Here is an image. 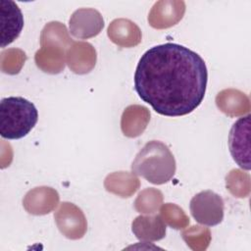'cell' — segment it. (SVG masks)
<instances>
[{
    "mask_svg": "<svg viewBox=\"0 0 251 251\" xmlns=\"http://www.w3.org/2000/svg\"><path fill=\"white\" fill-rule=\"evenodd\" d=\"M52 43L69 49L74 43L66 25L60 22H50L43 27L40 34V44Z\"/></svg>",
    "mask_w": 251,
    "mask_h": 251,
    "instance_id": "obj_18",
    "label": "cell"
},
{
    "mask_svg": "<svg viewBox=\"0 0 251 251\" xmlns=\"http://www.w3.org/2000/svg\"><path fill=\"white\" fill-rule=\"evenodd\" d=\"M207 81L204 60L187 47L170 42L148 49L134 74L138 96L167 117L193 112L204 99Z\"/></svg>",
    "mask_w": 251,
    "mask_h": 251,
    "instance_id": "obj_1",
    "label": "cell"
},
{
    "mask_svg": "<svg viewBox=\"0 0 251 251\" xmlns=\"http://www.w3.org/2000/svg\"><path fill=\"white\" fill-rule=\"evenodd\" d=\"M71 33L78 39H87L100 33L104 27L102 15L92 8L75 11L69 20Z\"/></svg>",
    "mask_w": 251,
    "mask_h": 251,
    "instance_id": "obj_7",
    "label": "cell"
},
{
    "mask_svg": "<svg viewBox=\"0 0 251 251\" xmlns=\"http://www.w3.org/2000/svg\"><path fill=\"white\" fill-rule=\"evenodd\" d=\"M107 191L120 197H130L140 186L139 179L127 172H115L108 175L104 181Z\"/></svg>",
    "mask_w": 251,
    "mask_h": 251,
    "instance_id": "obj_17",
    "label": "cell"
},
{
    "mask_svg": "<svg viewBox=\"0 0 251 251\" xmlns=\"http://www.w3.org/2000/svg\"><path fill=\"white\" fill-rule=\"evenodd\" d=\"M38 112L34 104L20 96L3 98L0 102V134L6 139H20L34 127Z\"/></svg>",
    "mask_w": 251,
    "mask_h": 251,
    "instance_id": "obj_3",
    "label": "cell"
},
{
    "mask_svg": "<svg viewBox=\"0 0 251 251\" xmlns=\"http://www.w3.org/2000/svg\"><path fill=\"white\" fill-rule=\"evenodd\" d=\"M160 216L165 224L175 229L184 228L189 225V218L176 204L166 203L160 209Z\"/></svg>",
    "mask_w": 251,
    "mask_h": 251,
    "instance_id": "obj_22",
    "label": "cell"
},
{
    "mask_svg": "<svg viewBox=\"0 0 251 251\" xmlns=\"http://www.w3.org/2000/svg\"><path fill=\"white\" fill-rule=\"evenodd\" d=\"M250 118L248 114L237 120L231 126L228 135L229 152L236 164L249 171L250 166Z\"/></svg>",
    "mask_w": 251,
    "mask_h": 251,
    "instance_id": "obj_5",
    "label": "cell"
},
{
    "mask_svg": "<svg viewBox=\"0 0 251 251\" xmlns=\"http://www.w3.org/2000/svg\"><path fill=\"white\" fill-rule=\"evenodd\" d=\"M189 207L192 217L201 225L217 226L224 219V200L212 190L197 193L190 200Z\"/></svg>",
    "mask_w": 251,
    "mask_h": 251,
    "instance_id": "obj_4",
    "label": "cell"
},
{
    "mask_svg": "<svg viewBox=\"0 0 251 251\" xmlns=\"http://www.w3.org/2000/svg\"><path fill=\"white\" fill-rule=\"evenodd\" d=\"M163 202V194L156 188H146L139 192L134 201V208L142 214H153L161 206Z\"/></svg>",
    "mask_w": 251,
    "mask_h": 251,
    "instance_id": "obj_20",
    "label": "cell"
},
{
    "mask_svg": "<svg viewBox=\"0 0 251 251\" xmlns=\"http://www.w3.org/2000/svg\"><path fill=\"white\" fill-rule=\"evenodd\" d=\"M24 17L19 6L12 0H0V46L11 44L21 33Z\"/></svg>",
    "mask_w": 251,
    "mask_h": 251,
    "instance_id": "obj_8",
    "label": "cell"
},
{
    "mask_svg": "<svg viewBox=\"0 0 251 251\" xmlns=\"http://www.w3.org/2000/svg\"><path fill=\"white\" fill-rule=\"evenodd\" d=\"M40 45L41 48L34 55L37 68L51 75H56L64 71L68 49L52 43H43Z\"/></svg>",
    "mask_w": 251,
    "mask_h": 251,
    "instance_id": "obj_12",
    "label": "cell"
},
{
    "mask_svg": "<svg viewBox=\"0 0 251 251\" xmlns=\"http://www.w3.org/2000/svg\"><path fill=\"white\" fill-rule=\"evenodd\" d=\"M226 185L229 192L235 197H247L250 193V176L248 174L234 169L226 176Z\"/></svg>",
    "mask_w": 251,
    "mask_h": 251,
    "instance_id": "obj_21",
    "label": "cell"
},
{
    "mask_svg": "<svg viewBox=\"0 0 251 251\" xmlns=\"http://www.w3.org/2000/svg\"><path fill=\"white\" fill-rule=\"evenodd\" d=\"M150 121L149 110L141 105L126 107L122 115L121 128L127 137H137L143 133Z\"/></svg>",
    "mask_w": 251,
    "mask_h": 251,
    "instance_id": "obj_15",
    "label": "cell"
},
{
    "mask_svg": "<svg viewBox=\"0 0 251 251\" xmlns=\"http://www.w3.org/2000/svg\"><path fill=\"white\" fill-rule=\"evenodd\" d=\"M107 34L112 42L120 47L130 48L141 42V30L137 25L127 19H116L108 26Z\"/></svg>",
    "mask_w": 251,
    "mask_h": 251,
    "instance_id": "obj_13",
    "label": "cell"
},
{
    "mask_svg": "<svg viewBox=\"0 0 251 251\" xmlns=\"http://www.w3.org/2000/svg\"><path fill=\"white\" fill-rule=\"evenodd\" d=\"M181 237L189 248L194 251H202L208 248L212 235L209 228L201 226H192L182 231Z\"/></svg>",
    "mask_w": 251,
    "mask_h": 251,
    "instance_id": "obj_19",
    "label": "cell"
},
{
    "mask_svg": "<svg viewBox=\"0 0 251 251\" xmlns=\"http://www.w3.org/2000/svg\"><path fill=\"white\" fill-rule=\"evenodd\" d=\"M54 219L62 234L70 239H79L86 232L87 222L83 212L71 202H63Z\"/></svg>",
    "mask_w": 251,
    "mask_h": 251,
    "instance_id": "obj_6",
    "label": "cell"
},
{
    "mask_svg": "<svg viewBox=\"0 0 251 251\" xmlns=\"http://www.w3.org/2000/svg\"><path fill=\"white\" fill-rule=\"evenodd\" d=\"M176 169L174 155L169 147L159 140L147 142L131 164V171L134 175L142 176L153 184L170 181Z\"/></svg>",
    "mask_w": 251,
    "mask_h": 251,
    "instance_id": "obj_2",
    "label": "cell"
},
{
    "mask_svg": "<svg viewBox=\"0 0 251 251\" xmlns=\"http://www.w3.org/2000/svg\"><path fill=\"white\" fill-rule=\"evenodd\" d=\"M185 3L176 0L158 1L148 15L149 25L157 29H164L176 25L183 17Z\"/></svg>",
    "mask_w": 251,
    "mask_h": 251,
    "instance_id": "obj_9",
    "label": "cell"
},
{
    "mask_svg": "<svg viewBox=\"0 0 251 251\" xmlns=\"http://www.w3.org/2000/svg\"><path fill=\"white\" fill-rule=\"evenodd\" d=\"M131 230L141 241H158L166 235V224L161 216H138L131 224Z\"/></svg>",
    "mask_w": 251,
    "mask_h": 251,
    "instance_id": "obj_14",
    "label": "cell"
},
{
    "mask_svg": "<svg viewBox=\"0 0 251 251\" xmlns=\"http://www.w3.org/2000/svg\"><path fill=\"white\" fill-rule=\"evenodd\" d=\"M58 192L48 186H39L29 190L23 199V205L31 215H46L59 204Z\"/></svg>",
    "mask_w": 251,
    "mask_h": 251,
    "instance_id": "obj_11",
    "label": "cell"
},
{
    "mask_svg": "<svg viewBox=\"0 0 251 251\" xmlns=\"http://www.w3.org/2000/svg\"><path fill=\"white\" fill-rule=\"evenodd\" d=\"M26 60L25 53L17 48L8 49L1 53V71L8 75H17L21 72Z\"/></svg>",
    "mask_w": 251,
    "mask_h": 251,
    "instance_id": "obj_23",
    "label": "cell"
},
{
    "mask_svg": "<svg viewBox=\"0 0 251 251\" xmlns=\"http://www.w3.org/2000/svg\"><path fill=\"white\" fill-rule=\"evenodd\" d=\"M217 107L228 117H237L248 114L250 100L248 96L237 89H224L216 96Z\"/></svg>",
    "mask_w": 251,
    "mask_h": 251,
    "instance_id": "obj_16",
    "label": "cell"
},
{
    "mask_svg": "<svg viewBox=\"0 0 251 251\" xmlns=\"http://www.w3.org/2000/svg\"><path fill=\"white\" fill-rule=\"evenodd\" d=\"M97 61L95 48L88 42H74L66 54V63L72 72L77 75L90 73Z\"/></svg>",
    "mask_w": 251,
    "mask_h": 251,
    "instance_id": "obj_10",
    "label": "cell"
}]
</instances>
